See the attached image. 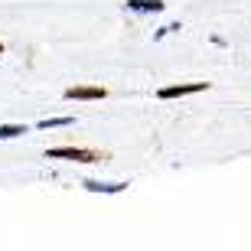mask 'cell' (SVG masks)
Segmentation results:
<instances>
[{"mask_svg": "<svg viewBox=\"0 0 251 251\" xmlns=\"http://www.w3.org/2000/svg\"><path fill=\"white\" fill-rule=\"evenodd\" d=\"M46 160H75V163H108V153L88 147H49Z\"/></svg>", "mask_w": 251, "mask_h": 251, "instance_id": "obj_1", "label": "cell"}, {"mask_svg": "<svg viewBox=\"0 0 251 251\" xmlns=\"http://www.w3.org/2000/svg\"><path fill=\"white\" fill-rule=\"evenodd\" d=\"M199 92H209V82H179V85H163V88H157V98H160V101H170V98H186V95H199Z\"/></svg>", "mask_w": 251, "mask_h": 251, "instance_id": "obj_2", "label": "cell"}, {"mask_svg": "<svg viewBox=\"0 0 251 251\" xmlns=\"http://www.w3.org/2000/svg\"><path fill=\"white\" fill-rule=\"evenodd\" d=\"M65 98L69 101H101V98H108V88H101V85H72V88H65Z\"/></svg>", "mask_w": 251, "mask_h": 251, "instance_id": "obj_3", "label": "cell"}, {"mask_svg": "<svg viewBox=\"0 0 251 251\" xmlns=\"http://www.w3.org/2000/svg\"><path fill=\"white\" fill-rule=\"evenodd\" d=\"M82 186L88 193H101V196H114V193H124L127 183H101V179H82Z\"/></svg>", "mask_w": 251, "mask_h": 251, "instance_id": "obj_4", "label": "cell"}, {"mask_svg": "<svg viewBox=\"0 0 251 251\" xmlns=\"http://www.w3.org/2000/svg\"><path fill=\"white\" fill-rule=\"evenodd\" d=\"M124 10H130V13H160V10H167V3L163 0H127Z\"/></svg>", "mask_w": 251, "mask_h": 251, "instance_id": "obj_5", "label": "cell"}, {"mask_svg": "<svg viewBox=\"0 0 251 251\" xmlns=\"http://www.w3.org/2000/svg\"><path fill=\"white\" fill-rule=\"evenodd\" d=\"M26 124H0V140H13V137H23L26 134Z\"/></svg>", "mask_w": 251, "mask_h": 251, "instance_id": "obj_6", "label": "cell"}, {"mask_svg": "<svg viewBox=\"0 0 251 251\" xmlns=\"http://www.w3.org/2000/svg\"><path fill=\"white\" fill-rule=\"evenodd\" d=\"M72 124H75V118H69V114H65V118H43L36 127L39 130H49V127H72Z\"/></svg>", "mask_w": 251, "mask_h": 251, "instance_id": "obj_7", "label": "cell"}, {"mask_svg": "<svg viewBox=\"0 0 251 251\" xmlns=\"http://www.w3.org/2000/svg\"><path fill=\"white\" fill-rule=\"evenodd\" d=\"M176 29H183V26H179V23H170V26H160L157 33H153V43H160V39L167 36V33H176Z\"/></svg>", "mask_w": 251, "mask_h": 251, "instance_id": "obj_8", "label": "cell"}, {"mask_svg": "<svg viewBox=\"0 0 251 251\" xmlns=\"http://www.w3.org/2000/svg\"><path fill=\"white\" fill-rule=\"evenodd\" d=\"M0 52H3V43H0Z\"/></svg>", "mask_w": 251, "mask_h": 251, "instance_id": "obj_9", "label": "cell"}]
</instances>
